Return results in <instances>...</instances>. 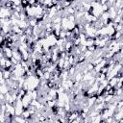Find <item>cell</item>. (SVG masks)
<instances>
[{
  "label": "cell",
  "mask_w": 123,
  "mask_h": 123,
  "mask_svg": "<svg viewBox=\"0 0 123 123\" xmlns=\"http://www.w3.org/2000/svg\"><path fill=\"white\" fill-rule=\"evenodd\" d=\"M9 90H10V88H9V86H7V84H0V92L6 94Z\"/></svg>",
  "instance_id": "cell-1"
}]
</instances>
